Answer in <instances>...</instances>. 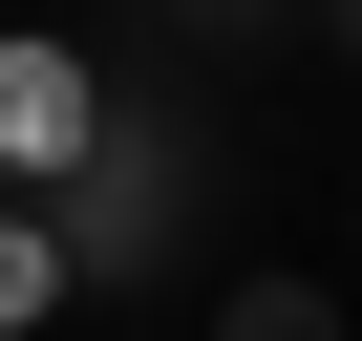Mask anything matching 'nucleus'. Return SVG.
<instances>
[{
	"mask_svg": "<svg viewBox=\"0 0 362 341\" xmlns=\"http://www.w3.org/2000/svg\"><path fill=\"white\" fill-rule=\"evenodd\" d=\"M192 192H214V128L170 107V86H107L86 149L43 170V256H64L86 299H149L170 256H192Z\"/></svg>",
	"mask_w": 362,
	"mask_h": 341,
	"instance_id": "f257e3e1",
	"label": "nucleus"
},
{
	"mask_svg": "<svg viewBox=\"0 0 362 341\" xmlns=\"http://www.w3.org/2000/svg\"><path fill=\"white\" fill-rule=\"evenodd\" d=\"M86 107H107V86H86L64 43H0V170H64V149H86Z\"/></svg>",
	"mask_w": 362,
	"mask_h": 341,
	"instance_id": "f03ea898",
	"label": "nucleus"
},
{
	"mask_svg": "<svg viewBox=\"0 0 362 341\" xmlns=\"http://www.w3.org/2000/svg\"><path fill=\"white\" fill-rule=\"evenodd\" d=\"M149 22H170V43H298L320 0H149Z\"/></svg>",
	"mask_w": 362,
	"mask_h": 341,
	"instance_id": "7ed1b4c3",
	"label": "nucleus"
},
{
	"mask_svg": "<svg viewBox=\"0 0 362 341\" xmlns=\"http://www.w3.org/2000/svg\"><path fill=\"white\" fill-rule=\"evenodd\" d=\"M214 341H341V320H320V277H235V320H214Z\"/></svg>",
	"mask_w": 362,
	"mask_h": 341,
	"instance_id": "20e7f679",
	"label": "nucleus"
},
{
	"mask_svg": "<svg viewBox=\"0 0 362 341\" xmlns=\"http://www.w3.org/2000/svg\"><path fill=\"white\" fill-rule=\"evenodd\" d=\"M22 299H64V256H43V214H0V320Z\"/></svg>",
	"mask_w": 362,
	"mask_h": 341,
	"instance_id": "39448f33",
	"label": "nucleus"
},
{
	"mask_svg": "<svg viewBox=\"0 0 362 341\" xmlns=\"http://www.w3.org/2000/svg\"><path fill=\"white\" fill-rule=\"evenodd\" d=\"M320 43H341V64H362V0H320Z\"/></svg>",
	"mask_w": 362,
	"mask_h": 341,
	"instance_id": "423d86ee",
	"label": "nucleus"
}]
</instances>
